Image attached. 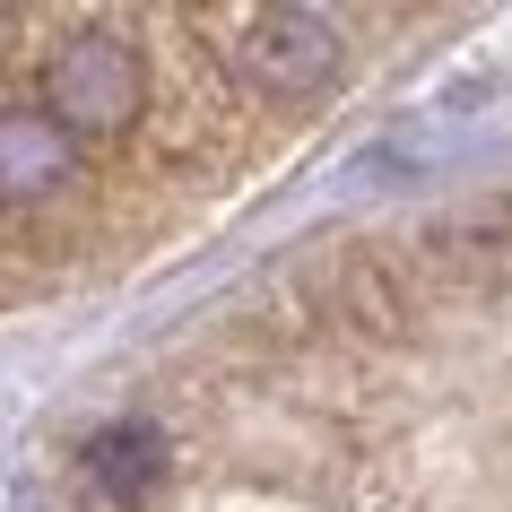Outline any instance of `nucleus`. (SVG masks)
Masks as SVG:
<instances>
[{"label":"nucleus","instance_id":"obj_1","mask_svg":"<svg viewBox=\"0 0 512 512\" xmlns=\"http://www.w3.org/2000/svg\"><path fill=\"white\" fill-rule=\"evenodd\" d=\"M191 27H209L217 35V61H226L252 96H278V105L322 96V87L339 79V61H348L339 18L304 9V0H270V9H209V18H191Z\"/></svg>","mask_w":512,"mask_h":512},{"label":"nucleus","instance_id":"obj_2","mask_svg":"<svg viewBox=\"0 0 512 512\" xmlns=\"http://www.w3.org/2000/svg\"><path fill=\"white\" fill-rule=\"evenodd\" d=\"M296 287L313 296V322L348 330V339H408L426 322V278L408 261V243H330L296 270Z\"/></svg>","mask_w":512,"mask_h":512},{"label":"nucleus","instance_id":"obj_3","mask_svg":"<svg viewBox=\"0 0 512 512\" xmlns=\"http://www.w3.org/2000/svg\"><path fill=\"white\" fill-rule=\"evenodd\" d=\"M44 113L70 139H122L148 113V61H139V44L113 35V27L61 35V53L44 61Z\"/></svg>","mask_w":512,"mask_h":512},{"label":"nucleus","instance_id":"obj_4","mask_svg":"<svg viewBox=\"0 0 512 512\" xmlns=\"http://www.w3.org/2000/svg\"><path fill=\"white\" fill-rule=\"evenodd\" d=\"M408 261L426 278V296H486L512 278V191H486V200H460V209L426 217Z\"/></svg>","mask_w":512,"mask_h":512},{"label":"nucleus","instance_id":"obj_5","mask_svg":"<svg viewBox=\"0 0 512 512\" xmlns=\"http://www.w3.org/2000/svg\"><path fill=\"white\" fill-rule=\"evenodd\" d=\"M61 183H79V139L44 105H9L0 113V209H35Z\"/></svg>","mask_w":512,"mask_h":512},{"label":"nucleus","instance_id":"obj_6","mask_svg":"<svg viewBox=\"0 0 512 512\" xmlns=\"http://www.w3.org/2000/svg\"><path fill=\"white\" fill-rule=\"evenodd\" d=\"M87 478L105 486L113 504H139L148 486L165 478V434L148 426V417H122V426H105V434H87Z\"/></svg>","mask_w":512,"mask_h":512}]
</instances>
